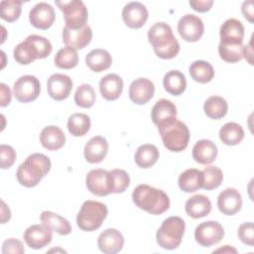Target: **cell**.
<instances>
[{
  "label": "cell",
  "instance_id": "1",
  "mask_svg": "<svg viewBox=\"0 0 254 254\" xmlns=\"http://www.w3.org/2000/svg\"><path fill=\"white\" fill-rule=\"evenodd\" d=\"M148 40L153 46L156 56L160 59L171 60L180 52V44L170 25L165 22H158L149 29Z\"/></svg>",
  "mask_w": 254,
  "mask_h": 254
},
{
  "label": "cell",
  "instance_id": "2",
  "mask_svg": "<svg viewBox=\"0 0 254 254\" xmlns=\"http://www.w3.org/2000/svg\"><path fill=\"white\" fill-rule=\"evenodd\" d=\"M132 199L139 208L154 215L162 214L170 207L168 194L148 185L137 186L132 192Z\"/></svg>",
  "mask_w": 254,
  "mask_h": 254
},
{
  "label": "cell",
  "instance_id": "3",
  "mask_svg": "<svg viewBox=\"0 0 254 254\" xmlns=\"http://www.w3.org/2000/svg\"><path fill=\"white\" fill-rule=\"evenodd\" d=\"M51 160L44 154L30 155L19 167L16 177L20 185L26 188L36 187L51 170Z\"/></svg>",
  "mask_w": 254,
  "mask_h": 254
},
{
  "label": "cell",
  "instance_id": "4",
  "mask_svg": "<svg viewBox=\"0 0 254 254\" xmlns=\"http://www.w3.org/2000/svg\"><path fill=\"white\" fill-rule=\"evenodd\" d=\"M51 42L39 35H30L14 49V59L21 64H29L37 59H45L51 55Z\"/></svg>",
  "mask_w": 254,
  "mask_h": 254
},
{
  "label": "cell",
  "instance_id": "5",
  "mask_svg": "<svg viewBox=\"0 0 254 254\" xmlns=\"http://www.w3.org/2000/svg\"><path fill=\"white\" fill-rule=\"evenodd\" d=\"M164 146L172 152L184 151L190 141V131L180 120H172L158 127Z\"/></svg>",
  "mask_w": 254,
  "mask_h": 254
},
{
  "label": "cell",
  "instance_id": "6",
  "mask_svg": "<svg viewBox=\"0 0 254 254\" xmlns=\"http://www.w3.org/2000/svg\"><path fill=\"white\" fill-rule=\"evenodd\" d=\"M186 224L180 216L166 218L156 233V240L159 246L167 250H173L180 246L185 233Z\"/></svg>",
  "mask_w": 254,
  "mask_h": 254
},
{
  "label": "cell",
  "instance_id": "7",
  "mask_svg": "<svg viewBox=\"0 0 254 254\" xmlns=\"http://www.w3.org/2000/svg\"><path fill=\"white\" fill-rule=\"evenodd\" d=\"M108 213L107 206L99 201L85 200L76 216V224L83 231L98 229Z\"/></svg>",
  "mask_w": 254,
  "mask_h": 254
},
{
  "label": "cell",
  "instance_id": "8",
  "mask_svg": "<svg viewBox=\"0 0 254 254\" xmlns=\"http://www.w3.org/2000/svg\"><path fill=\"white\" fill-rule=\"evenodd\" d=\"M56 5L64 14L65 27L69 29H80L84 27L87 22L88 12L85 4L80 0L71 1H56Z\"/></svg>",
  "mask_w": 254,
  "mask_h": 254
},
{
  "label": "cell",
  "instance_id": "9",
  "mask_svg": "<svg viewBox=\"0 0 254 254\" xmlns=\"http://www.w3.org/2000/svg\"><path fill=\"white\" fill-rule=\"evenodd\" d=\"M40 80L34 75H23L14 82L13 94L15 98L22 103L34 101L40 95Z\"/></svg>",
  "mask_w": 254,
  "mask_h": 254
},
{
  "label": "cell",
  "instance_id": "10",
  "mask_svg": "<svg viewBox=\"0 0 254 254\" xmlns=\"http://www.w3.org/2000/svg\"><path fill=\"white\" fill-rule=\"evenodd\" d=\"M224 236V229L222 225L213 220L204 221L198 224L194 230L195 241L203 246L210 247L221 241Z\"/></svg>",
  "mask_w": 254,
  "mask_h": 254
},
{
  "label": "cell",
  "instance_id": "11",
  "mask_svg": "<svg viewBox=\"0 0 254 254\" xmlns=\"http://www.w3.org/2000/svg\"><path fill=\"white\" fill-rule=\"evenodd\" d=\"M88 190L97 195L105 196L112 192V176L110 171L103 169L91 170L85 179Z\"/></svg>",
  "mask_w": 254,
  "mask_h": 254
},
{
  "label": "cell",
  "instance_id": "12",
  "mask_svg": "<svg viewBox=\"0 0 254 254\" xmlns=\"http://www.w3.org/2000/svg\"><path fill=\"white\" fill-rule=\"evenodd\" d=\"M204 31L202 20L193 14L183 16L178 23V32L186 42L193 43L198 41Z\"/></svg>",
  "mask_w": 254,
  "mask_h": 254
},
{
  "label": "cell",
  "instance_id": "13",
  "mask_svg": "<svg viewBox=\"0 0 254 254\" xmlns=\"http://www.w3.org/2000/svg\"><path fill=\"white\" fill-rule=\"evenodd\" d=\"M29 20L35 28L47 30L54 24L56 20V13L50 4L40 2L31 9L29 13Z\"/></svg>",
  "mask_w": 254,
  "mask_h": 254
},
{
  "label": "cell",
  "instance_id": "14",
  "mask_svg": "<svg viewBox=\"0 0 254 254\" xmlns=\"http://www.w3.org/2000/svg\"><path fill=\"white\" fill-rule=\"evenodd\" d=\"M53 239L52 230L45 224H34L24 232L26 244L33 249H41L51 243Z\"/></svg>",
  "mask_w": 254,
  "mask_h": 254
},
{
  "label": "cell",
  "instance_id": "15",
  "mask_svg": "<svg viewBox=\"0 0 254 254\" xmlns=\"http://www.w3.org/2000/svg\"><path fill=\"white\" fill-rule=\"evenodd\" d=\"M122 19L129 28L139 29L148 20V10L141 2H129L122 10Z\"/></svg>",
  "mask_w": 254,
  "mask_h": 254
},
{
  "label": "cell",
  "instance_id": "16",
  "mask_svg": "<svg viewBox=\"0 0 254 254\" xmlns=\"http://www.w3.org/2000/svg\"><path fill=\"white\" fill-rule=\"evenodd\" d=\"M47 89L53 99L57 101L64 100L68 97L72 89V80L68 75L54 73L48 79Z\"/></svg>",
  "mask_w": 254,
  "mask_h": 254
},
{
  "label": "cell",
  "instance_id": "17",
  "mask_svg": "<svg viewBox=\"0 0 254 254\" xmlns=\"http://www.w3.org/2000/svg\"><path fill=\"white\" fill-rule=\"evenodd\" d=\"M92 39V30L88 25L80 29H69L64 27L63 30V42L66 47L74 50L85 48Z\"/></svg>",
  "mask_w": 254,
  "mask_h": 254
},
{
  "label": "cell",
  "instance_id": "18",
  "mask_svg": "<svg viewBox=\"0 0 254 254\" xmlns=\"http://www.w3.org/2000/svg\"><path fill=\"white\" fill-rule=\"evenodd\" d=\"M155 93L154 83L145 77L133 80L129 86V97L135 104H146Z\"/></svg>",
  "mask_w": 254,
  "mask_h": 254
},
{
  "label": "cell",
  "instance_id": "19",
  "mask_svg": "<svg viewBox=\"0 0 254 254\" xmlns=\"http://www.w3.org/2000/svg\"><path fill=\"white\" fill-rule=\"evenodd\" d=\"M241 194L233 188L223 190L217 197V207L219 211L225 215H233L237 213L241 209Z\"/></svg>",
  "mask_w": 254,
  "mask_h": 254
},
{
  "label": "cell",
  "instance_id": "20",
  "mask_svg": "<svg viewBox=\"0 0 254 254\" xmlns=\"http://www.w3.org/2000/svg\"><path fill=\"white\" fill-rule=\"evenodd\" d=\"M220 43L225 45L242 44L244 38V27L242 23L234 18L227 19L219 30Z\"/></svg>",
  "mask_w": 254,
  "mask_h": 254
},
{
  "label": "cell",
  "instance_id": "21",
  "mask_svg": "<svg viewBox=\"0 0 254 254\" xmlns=\"http://www.w3.org/2000/svg\"><path fill=\"white\" fill-rule=\"evenodd\" d=\"M124 245L122 233L115 228H107L100 233L97 239L99 250L105 254H114L119 252Z\"/></svg>",
  "mask_w": 254,
  "mask_h": 254
},
{
  "label": "cell",
  "instance_id": "22",
  "mask_svg": "<svg viewBox=\"0 0 254 254\" xmlns=\"http://www.w3.org/2000/svg\"><path fill=\"white\" fill-rule=\"evenodd\" d=\"M108 152V143L102 136H94L84 146V158L90 164L102 162Z\"/></svg>",
  "mask_w": 254,
  "mask_h": 254
},
{
  "label": "cell",
  "instance_id": "23",
  "mask_svg": "<svg viewBox=\"0 0 254 254\" xmlns=\"http://www.w3.org/2000/svg\"><path fill=\"white\" fill-rule=\"evenodd\" d=\"M151 118L154 124L159 127L177 119V107L171 100L160 99L152 108Z\"/></svg>",
  "mask_w": 254,
  "mask_h": 254
},
{
  "label": "cell",
  "instance_id": "24",
  "mask_svg": "<svg viewBox=\"0 0 254 254\" xmlns=\"http://www.w3.org/2000/svg\"><path fill=\"white\" fill-rule=\"evenodd\" d=\"M99 90L106 100H116L123 91V80L116 73H108L100 79Z\"/></svg>",
  "mask_w": 254,
  "mask_h": 254
},
{
  "label": "cell",
  "instance_id": "25",
  "mask_svg": "<svg viewBox=\"0 0 254 254\" xmlns=\"http://www.w3.org/2000/svg\"><path fill=\"white\" fill-rule=\"evenodd\" d=\"M40 142L47 150L57 151L64 145L65 135L60 127L50 125L41 131Z\"/></svg>",
  "mask_w": 254,
  "mask_h": 254
},
{
  "label": "cell",
  "instance_id": "26",
  "mask_svg": "<svg viewBox=\"0 0 254 254\" xmlns=\"http://www.w3.org/2000/svg\"><path fill=\"white\" fill-rule=\"evenodd\" d=\"M217 147L216 145L206 139L197 141L192 148V158L193 160L201 165L211 164L217 156Z\"/></svg>",
  "mask_w": 254,
  "mask_h": 254
},
{
  "label": "cell",
  "instance_id": "27",
  "mask_svg": "<svg viewBox=\"0 0 254 254\" xmlns=\"http://www.w3.org/2000/svg\"><path fill=\"white\" fill-rule=\"evenodd\" d=\"M185 209L189 216L200 218L206 216L211 211V202L203 194H194L186 201Z\"/></svg>",
  "mask_w": 254,
  "mask_h": 254
},
{
  "label": "cell",
  "instance_id": "28",
  "mask_svg": "<svg viewBox=\"0 0 254 254\" xmlns=\"http://www.w3.org/2000/svg\"><path fill=\"white\" fill-rule=\"evenodd\" d=\"M85 64L92 71L101 72L110 67L112 57L106 50L94 49L86 55Z\"/></svg>",
  "mask_w": 254,
  "mask_h": 254
},
{
  "label": "cell",
  "instance_id": "29",
  "mask_svg": "<svg viewBox=\"0 0 254 254\" xmlns=\"http://www.w3.org/2000/svg\"><path fill=\"white\" fill-rule=\"evenodd\" d=\"M40 219L43 224L60 235H67L71 232V225L68 220L53 211H43L40 215Z\"/></svg>",
  "mask_w": 254,
  "mask_h": 254
},
{
  "label": "cell",
  "instance_id": "30",
  "mask_svg": "<svg viewBox=\"0 0 254 254\" xmlns=\"http://www.w3.org/2000/svg\"><path fill=\"white\" fill-rule=\"evenodd\" d=\"M179 188L185 192H194L202 189V173L197 169H188L178 180Z\"/></svg>",
  "mask_w": 254,
  "mask_h": 254
},
{
  "label": "cell",
  "instance_id": "31",
  "mask_svg": "<svg viewBox=\"0 0 254 254\" xmlns=\"http://www.w3.org/2000/svg\"><path fill=\"white\" fill-rule=\"evenodd\" d=\"M163 85L167 92L178 96L186 90L187 79L183 72L177 69H172L164 75Z\"/></svg>",
  "mask_w": 254,
  "mask_h": 254
},
{
  "label": "cell",
  "instance_id": "32",
  "mask_svg": "<svg viewBox=\"0 0 254 254\" xmlns=\"http://www.w3.org/2000/svg\"><path fill=\"white\" fill-rule=\"evenodd\" d=\"M159 156V150L155 145L144 144L136 150L134 160L138 167L142 169H149L157 163Z\"/></svg>",
  "mask_w": 254,
  "mask_h": 254
},
{
  "label": "cell",
  "instance_id": "33",
  "mask_svg": "<svg viewBox=\"0 0 254 254\" xmlns=\"http://www.w3.org/2000/svg\"><path fill=\"white\" fill-rule=\"evenodd\" d=\"M243 138L244 130L238 123L227 122L219 130V139L225 145H237L243 140Z\"/></svg>",
  "mask_w": 254,
  "mask_h": 254
},
{
  "label": "cell",
  "instance_id": "34",
  "mask_svg": "<svg viewBox=\"0 0 254 254\" xmlns=\"http://www.w3.org/2000/svg\"><path fill=\"white\" fill-rule=\"evenodd\" d=\"M189 72L191 78L199 83H206L214 77V69L212 65L205 61H195L190 67Z\"/></svg>",
  "mask_w": 254,
  "mask_h": 254
},
{
  "label": "cell",
  "instance_id": "35",
  "mask_svg": "<svg viewBox=\"0 0 254 254\" xmlns=\"http://www.w3.org/2000/svg\"><path fill=\"white\" fill-rule=\"evenodd\" d=\"M203 110L207 117L217 120L226 115L228 111V104L227 101L221 96L214 95L208 97L205 100L203 104Z\"/></svg>",
  "mask_w": 254,
  "mask_h": 254
},
{
  "label": "cell",
  "instance_id": "36",
  "mask_svg": "<svg viewBox=\"0 0 254 254\" xmlns=\"http://www.w3.org/2000/svg\"><path fill=\"white\" fill-rule=\"evenodd\" d=\"M90 125V118L85 113H73L67 120V130L74 137L84 136L89 131Z\"/></svg>",
  "mask_w": 254,
  "mask_h": 254
},
{
  "label": "cell",
  "instance_id": "37",
  "mask_svg": "<svg viewBox=\"0 0 254 254\" xmlns=\"http://www.w3.org/2000/svg\"><path fill=\"white\" fill-rule=\"evenodd\" d=\"M78 64V55L76 50L64 47L62 48L55 56V64L64 69H70L77 65Z\"/></svg>",
  "mask_w": 254,
  "mask_h": 254
},
{
  "label": "cell",
  "instance_id": "38",
  "mask_svg": "<svg viewBox=\"0 0 254 254\" xmlns=\"http://www.w3.org/2000/svg\"><path fill=\"white\" fill-rule=\"evenodd\" d=\"M202 173V189L211 190L218 188L223 181L222 171L214 166H208L201 171Z\"/></svg>",
  "mask_w": 254,
  "mask_h": 254
},
{
  "label": "cell",
  "instance_id": "39",
  "mask_svg": "<svg viewBox=\"0 0 254 254\" xmlns=\"http://www.w3.org/2000/svg\"><path fill=\"white\" fill-rule=\"evenodd\" d=\"M95 98V91L88 83L80 84L74 93V102L81 108H90L94 104Z\"/></svg>",
  "mask_w": 254,
  "mask_h": 254
},
{
  "label": "cell",
  "instance_id": "40",
  "mask_svg": "<svg viewBox=\"0 0 254 254\" xmlns=\"http://www.w3.org/2000/svg\"><path fill=\"white\" fill-rule=\"evenodd\" d=\"M1 18L8 23L19 19L22 11V2L16 0H3L0 2Z\"/></svg>",
  "mask_w": 254,
  "mask_h": 254
},
{
  "label": "cell",
  "instance_id": "41",
  "mask_svg": "<svg viewBox=\"0 0 254 254\" xmlns=\"http://www.w3.org/2000/svg\"><path fill=\"white\" fill-rule=\"evenodd\" d=\"M218 54L226 63H238L243 59V45H225L219 43Z\"/></svg>",
  "mask_w": 254,
  "mask_h": 254
},
{
  "label": "cell",
  "instance_id": "42",
  "mask_svg": "<svg viewBox=\"0 0 254 254\" xmlns=\"http://www.w3.org/2000/svg\"><path fill=\"white\" fill-rule=\"evenodd\" d=\"M110 173L112 176V192L121 193L125 191L130 185L129 175L121 169H114Z\"/></svg>",
  "mask_w": 254,
  "mask_h": 254
},
{
  "label": "cell",
  "instance_id": "43",
  "mask_svg": "<svg viewBox=\"0 0 254 254\" xmlns=\"http://www.w3.org/2000/svg\"><path fill=\"white\" fill-rule=\"evenodd\" d=\"M17 158L15 150L5 144L0 145V167L1 169H9L13 166Z\"/></svg>",
  "mask_w": 254,
  "mask_h": 254
},
{
  "label": "cell",
  "instance_id": "44",
  "mask_svg": "<svg viewBox=\"0 0 254 254\" xmlns=\"http://www.w3.org/2000/svg\"><path fill=\"white\" fill-rule=\"evenodd\" d=\"M239 239L246 245L252 247L254 245V225L252 222L242 223L237 231Z\"/></svg>",
  "mask_w": 254,
  "mask_h": 254
},
{
  "label": "cell",
  "instance_id": "45",
  "mask_svg": "<svg viewBox=\"0 0 254 254\" xmlns=\"http://www.w3.org/2000/svg\"><path fill=\"white\" fill-rule=\"evenodd\" d=\"M25 249L20 240L15 238H9L3 242L2 245V253L3 254H23Z\"/></svg>",
  "mask_w": 254,
  "mask_h": 254
},
{
  "label": "cell",
  "instance_id": "46",
  "mask_svg": "<svg viewBox=\"0 0 254 254\" xmlns=\"http://www.w3.org/2000/svg\"><path fill=\"white\" fill-rule=\"evenodd\" d=\"M212 4H213L212 0H190V7L194 11L200 12V13L207 12L211 8Z\"/></svg>",
  "mask_w": 254,
  "mask_h": 254
},
{
  "label": "cell",
  "instance_id": "47",
  "mask_svg": "<svg viewBox=\"0 0 254 254\" xmlns=\"http://www.w3.org/2000/svg\"><path fill=\"white\" fill-rule=\"evenodd\" d=\"M241 11H242V14H243L244 18L248 22L253 23V21H254V4H253V1H251V0L244 1L242 3V6H241Z\"/></svg>",
  "mask_w": 254,
  "mask_h": 254
},
{
  "label": "cell",
  "instance_id": "48",
  "mask_svg": "<svg viewBox=\"0 0 254 254\" xmlns=\"http://www.w3.org/2000/svg\"><path fill=\"white\" fill-rule=\"evenodd\" d=\"M0 106L5 107L11 102L12 94L9 86H7L5 83H0Z\"/></svg>",
  "mask_w": 254,
  "mask_h": 254
},
{
  "label": "cell",
  "instance_id": "49",
  "mask_svg": "<svg viewBox=\"0 0 254 254\" xmlns=\"http://www.w3.org/2000/svg\"><path fill=\"white\" fill-rule=\"evenodd\" d=\"M252 56H253V52H252L251 42H250L247 46H243V58H245V60H247V62L250 64H252Z\"/></svg>",
  "mask_w": 254,
  "mask_h": 254
},
{
  "label": "cell",
  "instance_id": "50",
  "mask_svg": "<svg viewBox=\"0 0 254 254\" xmlns=\"http://www.w3.org/2000/svg\"><path fill=\"white\" fill-rule=\"evenodd\" d=\"M1 204H2V215H1V223H5L6 221H8L11 217V212L9 207H7V205L5 204V202L3 200H1Z\"/></svg>",
  "mask_w": 254,
  "mask_h": 254
},
{
  "label": "cell",
  "instance_id": "51",
  "mask_svg": "<svg viewBox=\"0 0 254 254\" xmlns=\"http://www.w3.org/2000/svg\"><path fill=\"white\" fill-rule=\"evenodd\" d=\"M213 252H215V253H217V252H222V253H230V252H233V253H236L237 251H236V249L230 247L229 245H224L223 248H219V249H217V250H215V251H213Z\"/></svg>",
  "mask_w": 254,
  "mask_h": 254
}]
</instances>
